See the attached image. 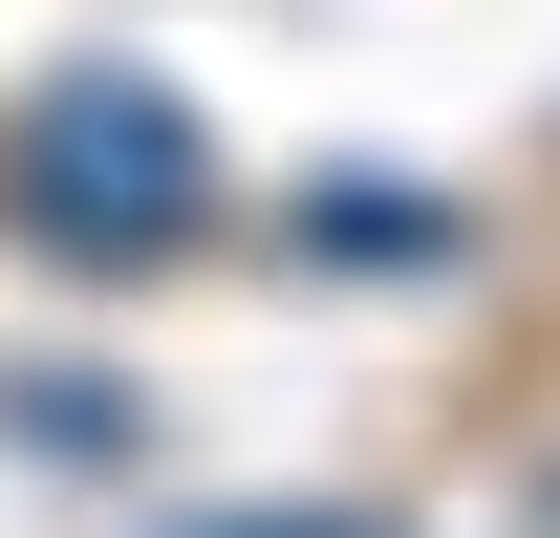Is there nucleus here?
Returning a JSON list of instances; mask_svg holds the SVG:
<instances>
[{
	"instance_id": "f257e3e1",
	"label": "nucleus",
	"mask_w": 560,
	"mask_h": 538,
	"mask_svg": "<svg viewBox=\"0 0 560 538\" xmlns=\"http://www.w3.org/2000/svg\"><path fill=\"white\" fill-rule=\"evenodd\" d=\"M195 215H215V130L151 66H66L22 108V237L44 259H173Z\"/></svg>"
},
{
	"instance_id": "f03ea898",
	"label": "nucleus",
	"mask_w": 560,
	"mask_h": 538,
	"mask_svg": "<svg viewBox=\"0 0 560 538\" xmlns=\"http://www.w3.org/2000/svg\"><path fill=\"white\" fill-rule=\"evenodd\" d=\"M195 538H388V517H195Z\"/></svg>"
}]
</instances>
